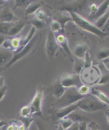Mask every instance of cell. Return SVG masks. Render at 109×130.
<instances>
[{
	"instance_id": "cell-28",
	"label": "cell",
	"mask_w": 109,
	"mask_h": 130,
	"mask_svg": "<svg viewBox=\"0 0 109 130\" xmlns=\"http://www.w3.org/2000/svg\"><path fill=\"white\" fill-rule=\"evenodd\" d=\"M97 59L100 61H105L109 58V49H103L98 52Z\"/></svg>"
},
{
	"instance_id": "cell-35",
	"label": "cell",
	"mask_w": 109,
	"mask_h": 130,
	"mask_svg": "<svg viewBox=\"0 0 109 130\" xmlns=\"http://www.w3.org/2000/svg\"><path fill=\"white\" fill-rule=\"evenodd\" d=\"M21 121L22 122V124L24 125V126L26 127L27 130H28L29 127H30L32 122L34 121V118H32L31 116L26 118L22 117Z\"/></svg>"
},
{
	"instance_id": "cell-2",
	"label": "cell",
	"mask_w": 109,
	"mask_h": 130,
	"mask_svg": "<svg viewBox=\"0 0 109 130\" xmlns=\"http://www.w3.org/2000/svg\"><path fill=\"white\" fill-rule=\"evenodd\" d=\"M78 109L87 113L106 110L108 106L92 95H87L77 102Z\"/></svg>"
},
{
	"instance_id": "cell-45",
	"label": "cell",
	"mask_w": 109,
	"mask_h": 130,
	"mask_svg": "<svg viewBox=\"0 0 109 130\" xmlns=\"http://www.w3.org/2000/svg\"><path fill=\"white\" fill-rule=\"evenodd\" d=\"M103 63L104 64V66L106 68V69L109 71V59H106L105 61H103Z\"/></svg>"
},
{
	"instance_id": "cell-48",
	"label": "cell",
	"mask_w": 109,
	"mask_h": 130,
	"mask_svg": "<svg viewBox=\"0 0 109 130\" xmlns=\"http://www.w3.org/2000/svg\"><path fill=\"white\" fill-rule=\"evenodd\" d=\"M56 130H64L63 128V127L60 124V123H58V127L57 128V129Z\"/></svg>"
},
{
	"instance_id": "cell-12",
	"label": "cell",
	"mask_w": 109,
	"mask_h": 130,
	"mask_svg": "<svg viewBox=\"0 0 109 130\" xmlns=\"http://www.w3.org/2000/svg\"><path fill=\"white\" fill-rule=\"evenodd\" d=\"M87 112L77 109L75 111L71 113L67 117L71 119L73 123H81L83 122H87L88 121V117L86 115Z\"/></svg>"
},
{
	"instance_id": "cell-6",
	"label": "cell",
	"mask_w": 109,
	"mask_h": 130,
	"mask_svg": "<svg viewBox=\"0 0 109 130\" xmlns=\"http://www.w3.org/2000/svg\"><path fill=\"white\" fill-rule=\"evenodd\" d=\"M58 49L55 34L51 31L48 32L45 43V52L49 60L53 61L55 59Z\"/></svg>"
},
{
	"instance_id": "cell-17",
	"label": "cell",
	"mask_w": 109,
	"mask_h": 130,
	"mask_svg": "<svg viewBox=\"0 0 109 130\" xmlns=\"http://www.w3.org/2000/svg\"><path fill=\"white\" fill-rule=\"evenodd\" d=\"M59 24H60L62 31H64V27H65L66 24L70 21H72V19L70 13L67 11H61L59 13L57 17V19Z\"/></svg>"
},
{
	"instance_id": "cell-46",
	"label": "cell",
	"mask_w": 109,
	"mask_h": 130,
	"mask_svg": "<svg viewBox=\"0 0 109 130\" xmlns=\"http://www.w3.org/2000/svg\"><path fill=\"white\" fill-rule=\"evenodd\" d=\"M14 125H13V124H10V125L7 127V130H14Z\"/></svg>"
},
{
	"instance_id": "cell-14",
	"label": "cell",
	"mask_w": 109,
	"mask_h": 130,
	"mask_svg": "<svg viewBox=\"0 0 109 130\" xmlns=\"http://www.w3.org/2000/svg\"><path fill=\"white\" fill-rule=\"evenodd\" d=\"M14 56L12 51L6 48L0 49V67H5L11 61Z\"/></svg>"
},
{
	"instance_id": "cell-11",
	"label": "cell",
	"mask_w": 109,
	"mask_h": 130,
	"mask_svg": "<svg viewBox=\"0 0 109 130\" xmlns=\"http://www.w3.org/2000/svg\"><path fill=\"white\" fill-rule=\"evenodd\" d=\"M57 42L59 46H60L63 50V51L66 54L69 58L72 59V53L68 46L67 39L63 34H59L56 37Z\"/></svg>"
},
{
	"instance_id": "cell-26",
	"label": "cell",
	"mask_w": 109,
	"mask_h": 130,
	"mask_svg": "<svg viewBox=\"0 0 109 130\" xmlns=\"http://www.w3.org/2000/svg\"><path fill=\"white\" fill-rule=\"evenodd\" d=\"M14 23L0 22V34L4 35V36L7 35L10 29L11 28Z\"/></svg>"
},
{
	"instance_id": "cell-43",
	"label": "cell",
	"mask_w": 109,
	"mask_h": 130,
	"mask_svg": "<svg viewBox=\"0 0 109 130\" xmlns=\"http://www.w3.org/2000/svg\"><path fill=\"white\" fill-rule=\"evenodd\" d=\"M6 41V38L4 35L0 34V46H3L4 42Z\"/></svg>"
},
{
	"instance_id": "cell-41",
	"label": "cell",
	"mask_w": 109,
	"mask_h": 130,
	"mask_svg": "<svg viewBox=\"0 0 109 130\" xmlns=\"http://www.w3.org/2000/svg\"><path fill=\"white\" fill-rule=\"evenodd\" d=\"M67 130H79V123H73L71 126L69 127Z\"/></svg>"
},
{
	"instance_id": "cell-34",
	"label": "cell",
	"mask_w": 109,
	"mask_h": 130,
	"mask_svg": "<svg viewBox=\"0 0 109 130\" xmlns=\"http://www.w3.org/2000/svg\"><path fill=\"white\" fill-rule=\"evenodd\" d=\"M109 83V74L104 73L102 75V76L97 83L98 86L105 85Z\"/></svg>"
},
{
	"instance_id": "cell-32",
	"label": "cell",
	"mask_w": 109,
	"mask_h": 130,
	"mask_svg": "<svg viewBox=\"0 0 109 130\" xmlns=\"http://www.w3.org/2000/svg\"><path fill=\"white\" fill-rule=\"evenodd\" d=\"M59 123L61 125L64 130L68 129L73 124V122L71 120L68 118H64L60 120V121H59Z\"/></svg>"
},
{
	"instance_id": "cell-22",
	"label": "cell",
	"mask_w": 109,
	"mask_h": 130,
	"mask_svg": "<svg viewBox=\"0 0 109 130\" xmlns=\"http://www.w3.org/2000/svg\"><path fill=\"white\" fill-rule=\"evenodd\" d=\"M109 18V10L102 16L97 19L95 22L94 23L95 25L101 29L102 28L104 27Z\"/></svg>"
},
{
	"instance_id": "cell-24",
	"label": "cell",
	"mask_w": 109,
	"mask_h": 130,
	"mask_svg": "<svg viewBox=\"0 0 109 130\" xmlns=\"http://www.w3.org/2000/svg\"><path fill=\"white\" fill-rule=\"evenodd\" d=\"M21 40L19 38H13L11 40H10V50L12 52H16L18 51L20 47L21 43Z\"/></svg>"
},
{
	"instance_id": "cell-30",
	"label": "cell",
	"mask_w": 109,
	"mask_h": 130,
	"mask_svg": "<svg viewBox=\"0 0 109 130\" xmlns=\"http://www.w3.org/2000/svg\"><path fill=\"white\" fill-rule=\"evenodd\" d=\"M84 68L86 69H90V68H91L93 64V60L89 51H88L86 53L85 58L84 59Z\"/></svg>"
},
{
	"instance_id": "cell-13",
	"label": "cell",
	"mask_w": 109,
	"mask_h": 130,
	"mask_svg": "<svg viewBox=\"0 0 109 130\" xmlns=\"http://www.w3.org/2000/svg\"><path fill=\"white\" fill-rule=\"evenodd\" d=\"M16 19L13 12L8 7L4 8L0 12V22L14 23H16Z\"/></svg>"
},
{
	"instance_id": "cell-51",
	"label": "cell",
	"mask_w": 109,
	"mask_h": 130,
	"mask_svg": "<svg viewBox=\"0 0 109 130\" xmlns=\"http://www.w3.org/2000/svg\"><path fill=\"white\" fill-rule=\"evenodd\" d=\"M108 27H109V18H108V21H107V23L106 24V25L104 27L106 28H107Z\"/></svg>"
},
{
	"instance_id": "cell-27",
	"label": "cell",
	"mask_w": 109,
	"mask_h": 130,
	"mask_svg": "<svg viewBox=\"0 0 109 130\" xmlns=\"http://www.w3.org/2000/svg\"><path fill=\"white\" fill-rule=\"evenodd\" d=\"M49 26L51 28V31L54 33H58L59 31H62L60 24L56 19L52 20L49 23Z\"/></svg>"
},
{
	"instance_id": "cell-3",
	"label": "cell",
	"mask_w": 109,
	"mask_h": 130,
	"mask_svg": "<svg viewBox=\"0 0 109 130\" xmlns=\"http://www.w3.org/2000/svg\"><path fill=\"white\" fill-rule=\"evenodd\" d=\"M72 19V22L84 31L92 33L98 37L107 36L108 34L97 27L95 24L82 17L77 13L69 12Z\"/></svg>"
},
{
	"instance_id": "cell-31",
	"label": "cell",
	"mask_w": 109,
	"mask_h": 130,
	"mask_svg": "<svg viewBox=\"0 0 109 130\" xmlns=\"http://www.w3.org/2000/svg\"><path fill=\"white\" fill-rule=\"evenodd\" d=\"M20 114L21 117L26 118L29 116H30L32 115V109L29 105L23 107L21 110Z\"/></svg>"
},
{
	"instance_id": "cell-9",
	"label": "cell",
	"mask_w": 109,
	"mask_h": 130,
	"mask_svg": "<svg viewBox=\"0 0 109 130\" xmlns=\"http://www.w3.org/2000/svg\"><path fill=\"white\" fill-rule=\"evenodd\" d=\"M66 89V88L62 86L60 79H59L49 86L48 88V92L58 100L63 95Z\"/></svg>"
},
{
	"instance_id": "cell-50",
	"label": "cell",
	"mask_w": 109,
	"mask_h": 130,
	"mask_svg": "<svg viewBox=\"0 0 109 130\" xmlns=\"http://www.w3.org/2000/svg\"><path fill=\"white\" fill-rule=\"evenodd\" d=\"M14 130H19V126L18 125H14Z\"/></svg>"
},
{
	"instance_id": "cell-23",
	"label": "cell",
	"mask_w": 109,
	"mask_h": 130,
	"mask_svg": "<svg viewBox=\"0 0 109 130\" xmlns=\"http://www.w3.org/2000/svg\"><path fill=\"white\" fill-rule=\"evenodd\" d=\"M84 68V59H78L76 58L75 59L73 66V72L76 74L80 75L83 71Z\"/></svg>"
},
{
	"instance_id": "cell-37",
	"label": "cell",
	"mask_w": 109,
	"mask_h": 130,
	"mask_svg": "<svg viewBox=\"0 0 109 130\" xmlns=\"http://www.w3.org/2000/svg\"><path fill=\"white\" fill-rule=\"evenodd\" d=\"M36 124L38 127V130H52L50 127L46 125L45 123L39 121V120L37 121Z\"/></svg>"
},
{
	"instance_id": "cell-42",
	"label": "cell",
	"mask_w": 109,
	"mask_h": 130,
	"mask_svg": "<svg viewBox=\"0 0 109 130\" xmlns=\"http://www.w3.org/2000/svg\"><path fill=\"white\" fill-rule=\"evenodd\" d=\"M90 130H99L97 125L95 122H92L90 125H88Z\"/></svg>"
},
{
	"instance_id": "cell-19",
	"label": "cell",
	"mask_w": 109,
	"mask_h": 130,
	"mask_svg": "<svg viewBox=\"0 0 109 130\" xmlns=\"http://www.w3.org/2000/svg\"><path fill=\"white\" fill-rule=\"evenodd\" d=\"M109 9V1L106 0V1H104L100 6H98V10L96 13L91 17H89V18L91 19H96L97 20L103 15Z\"/></svg>"
},
{
	"instance_id": "cell-33",
	"label": "cell",
	"mask_w": 109,
	"mask_h": 130,
	"mask_svg": "<svg viewBox=\"0 0 109 130\" xmlns=\"http://www.w3.org/2000/svg\"><path fill=\"white\" fill-rule=\"evenodd\" d=\"M15 8H26L32 2L31 1H27V0H17L15 1Z\"/></svg>"
},
{
	"instance_id": "cell-18",
	"label": "cell",
	"mask_w": 109,
	"mask_h": 130,
	"mask_svg": "<svg viewBox=\"0 0 109 130\" xmlns=\"http://www.w3.org/2000/svg\"><path fill=\"white\" fill-rule=\"evenodd\" d=\"M26 24L23 21H17L14 23L10 29L7 35L10 37H15L21 32L22 29L25 26Z\"/></svg>"
},
{
	"instance_id": "cell-21",
	"label": "cell",
	"mask_w": 109,
	"mask_h": 130,
	"mask_svg": "<svg viewBox=\"0 0 109 130\" xmlns=\"http://www.w3.org/2000/svg\"><path fill=\"white\" fill-rule=\"evenodd\" d=\"M42 6L43 3L42 2H32L26 8L25 15L28 16L36 13Z\"/></svg>"
},
{
	"instance_id": "cell-1",
	"label": "cell",
	"mask_w": 109,
	"mask_h": 130,
	"mask_svg": "<svg viewBox=\"0 0 109 130\" xmlns=\"http://www.w3.org/2000/svg\"><path fill=\"white\" fill-rule=\"evenodd\" d=\"M85 96L78 93L77 88H67L63 95L52 105L53 108L59 109L70 106L80 101Z\"/></svg>"
},
{
	"instance_id": "cell-39",
	"label": "cell",
	"mask_w": 109,
	"mask_h": 130,
	"mask_svg": "<svg viewBox=\"0 0 109 130\" xmlns=\"http://www.w3.org/2000/svg\"><path fill=\"white\" fill-rule=\"evenodd\" d=\"M7 89L8 88L6 85L0 88V102L2 100L5 95H6Z\"/></svg>"
},
{
	"instance_id": "cell-40",
	"label": "cell",
	"mask_w": 109,
	"mask_h": 130,
	"mask_svg": "<svg viewBox=\"0 0 109 130\" xmlns=\"http://www.w3.org/2000/svg\"><path fill=\"white\" fill-rule=\"evenodd\" d=\"M79 130H88L89 127L88 123L86 122H83L79 123Z\"/></svg>"
},
{
	"instance_id": "cell-8",
	"label": "cell",
	"mask_w": 109,
	"mask_h": 130,
	"mask_svg": "<svg viewBox=\"0 0 109 130\" xmlns=\"http://www.w3.org/2000/svg\"><path fill=\"white\" fill-rule=\"evenodd\" d=\"M86 6V1H78L71 2L67 4L62 6L60 7L59 9L61 11H67L68 12L77 13L78 11H82L85 9Z\"/></svg>"
},
{
	"instance_id": "cell-38",
	"label": "cell",
	"mask_w": 109,
	"mask_h": 130,
	"mask_svg": "<svg viewBox=\"0 0 109 130\" xmlns=\"http://www.w3.org/2000/svg\"><path fill=\"white\" fill-rule=\"evenodd\" d=\"M98 6L95 3H93L91 5L90 8V17H91L95 14L98 10Z\"/></svg>"
},
{
	"instance_id": "cell-25",
	"label": "cell",
	"mask_w": 109,
	"mask_h": 130,
	"mask_svg": "<svg viewBox=\"0 0 109 130\" xmlns=\"http://www.w3.org/2000/svg\"><path fill=\"white\" fill-rule=\"evenodd\" d=\"M31 24L33 25V26L35 27L36 29H42L46 26V22L40 21L36 18H35L29 21Z\"/></svg>"
},
{
	"instance_id": "cell-44",
	"label": "cell",
	"mask_w": 109,
	"mask_h": 130,
	"mask_svg": "<svg viewBox=\"0 0 109 130\" xmlns=\"http://www.w3.org/2000/svg\"><path fill=\"white\" fill-rule=\"evenodd\" d=\"M5 86L4 84V78L0 76V88Z\"/></svg>"
},
{
	"instance_id": "cell-15",
	"label": "cell",
	"mask_w": 109,
	"mask_h": 130,
	"mask_svg": "<svg viewBox=\"0 0 109 130\" xmlns=\"http://www.w3.org/2000/svg\"><path fill=\"white\" fill-rule=\"evenodd\" d=\"M88 49L89 47L86 43L80 42L78 43L75 46L74 54H75L76 58L84 59L86 53L88 51Z\"/></svg>"
},
{
	"instance_id": "cell-7",
	"label": "cell",
	"mask_w": 109,
	"mask_h": 130,
	"mask_svg": "<svg viewBox=\"0 0 109 130\" xmlns=\"http://www.w3.org/2000/svg\"><path fill=\"white\" fill-rule=\"evenodd\" d=\"M60 81L62 86L66 89L78 88L83 85L80 75L76 74L65 75L60 79Z\"/></svg>"
},
{
	"instance_id": "cell-29",
	"label": "cell",
	"mask_w": 109,
	"mask_h": 130,
	"mask_svg": "<svg viewBox=\"0 0 109 130\" xmlns=\"http://www.w3.org/2000/svg\"><path fill=\"white\" fill-rule=\"evenodd\" d=\"M78 93L83 96H86L91 93V88L87 85H81L77 88Z\"/></svg>"
},
{
	"instance_id": "cell-16",
	"label": "cell",
	"mask_w": 109,
	"mask_h": 130,
	"mask_svg": "<svg viewBox=\"0 0 109 130\" xmlns=\"http://www.w3.org/2000/svg\"><path fill=\"white\" fill-rule=\"evenodd\" d=\"M91 93L92 95L95 96L100 102L107 105L109 107V97L106 94L95 88H91Z\"/></svg>"
},
{
	"instance_id": "cell-4",
	"label": "cell",
	"mask_w": 109,
	"mask_h": 130,
	"mask_svg": "<svg viewBox=\"0 0 109 130\" xmlns=\"http://www.w3.org/2000/svg\"><path fill=\"white\" fill-rule=\"evenodd\" d=\"M41 38L42 36L41 33H38L35 35L32 40L22 49H21L20 52L15 53V54H14L13 58L11 59V61L4 68V69H8L9 67H10L14 63H16L18 61H19V60L26 57L29 54L31 53L33 51V50H35L37 46L41 41Z\"/></svg>"
},
{
	"instance_id": "cell-10",
	"label": "cell",
	"mask_w": 109,
	"mask_h": 130,
	"mask_svg": "<svg viewBox=\"0 0 109 130\" xmlns=\"http://www.w3.org/2000/svg\"><path fill=\"white\" fill-rule=\"evenodd\" d=\"M78 109L77 103L71 105L65 108H63L59 109H53L56 112L55 117L57 120L60 121V120L67 117L71 113L75 111Z\"/></svg>"
},
{
	"instance_id": "cell-49",
	"label": "cell",
	"mask_w": 109,
	"mask_h": 130,
	"mask_svg": "<svg viewBox=\"0 0 109 130\" xmlns=\"http://www.w3.org/2000/svg\"><path fill=\"white\" fill-rule=\"evenodd\" d=\"M106 118H107V121L109 124V111H106Z\"/></svg>"
},
{
	"instance_id": "cell-5",
	"label": "cell",
	"mask_w": 109,
	"mask_h": 130,
	"mask_svg": "<svg viewBox=\"0 0 109 130\" xmlns=\"http://www.w3.org/2000/svg\"><path fill=\"white\" fill-rule=\"evenodd\" d=\"M44 96V89L41 86H39L32 101L29 104L32 109V115L42 116V109Z\"/></svg>"
},
{
	"instance_id": "cell-47",
	"label": "cell",
	"mask_w": 109,
	"mask_h": 130,
	"mask_svg": "<svg viewBox=\"0 0 109 130\" xmlns=\"http://www.w3.org/2000/svg\"><path fill=\"white\" fill-rule=\"evenodd\" d=\"M19 130H27L26 127L24 126L23 124H21L19 126Z\"/></svg>"
},
{
	"instance_id": "cell-36",
	"label": "cell",
	"mask_w": 109,
	"mask_h": 130,
	"mask_svg": "<svg viewBox=\"0 0 109 130\" xmlns=\"http://www.w3.org/2000/svg\"><path fill=\"white\" fill-rule=\"evenodd\" d=\"M36 18L40 20V21L45 22V19H46V14L45 11L43 10H38L36 12Z\"/></svg>"
},
{
	"instance_id": "cell-20",
	"label": "cell",
	"mask_w": 109,
	"mask_h": 130,
	"mask_svg": "<svg viewBox=\"0 0 109 130\" xmlns=\"http://www.w3.org/2000/svg\"><path fill=\"white\" fill-rule=\"evenodd\" d=\"M36 31V28L34 27V26H32L30 30V31L29 32V33H28V34L25 37V39H24L23 40L21 41L20 47L18 51H17L16 53H17V52H19L20 51L21 49H22L29 42L32 40V39L34 38L35 34Z\"/></svg>"
}]
</instances>
